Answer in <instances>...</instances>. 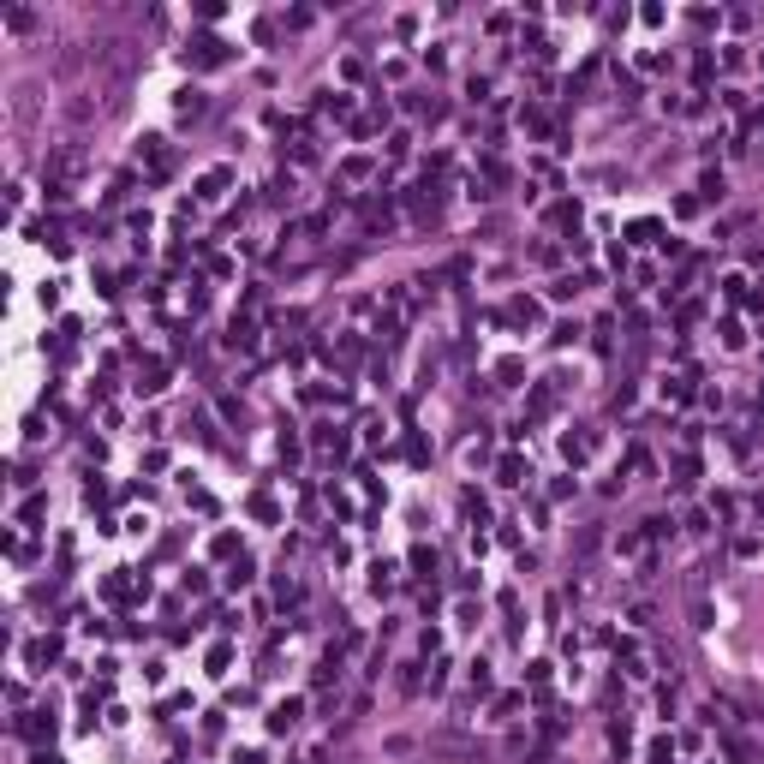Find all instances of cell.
I'll list each match as a JSON object with an SVG mask.
<instances>
[{"mask_svg": "<svg viewBox=\"0 0 764 764\" xmlns=\"http://www.w3.org/2000/svg\"><path fill=\"white\" fill-rule=\"evenodd\" d=\"M293 722H299V704H281V711L269 717V729H293Z\"/></svg>", "mask_w": 764, "mask_h": 764, "instance_id": "obj_1", "label": "cell"}]
</instances>
